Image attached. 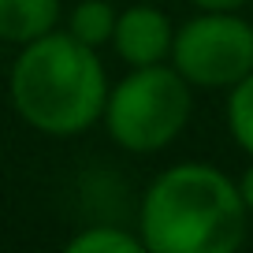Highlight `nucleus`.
Instances as JSON below:
<instances>
[{"label": "nucleus", "mask_w": 253, "mask_h": 253, "mask_svg": "<svg viewBox=\"0 0 253 253\" xmlns=\"http://www.w3.org/2000/svg\"><path fill=\"white\" fill-rule=\"evenodd\" d=\"M104 126L130 153H157L182 134L190 119V82L175 67H134L104 101Z\"/></svg>", "instance_id": "7ed1b4c3"}, {"label": "nucleus", "mask_w": 253, "mask_h": 253, "mask_svg": "<svg viewBox=\"0 0 253 253\" xmlns=\"http://www.w3.org/2000/svg\"><path fill=\"white\" fill-rule=\"evenodd\" d=\"M116 15L119 11L112 8L108 0H82V4H75L71 19H67V34L79 38L82 45H89V48H101V45L112 41Z\"/></svg>", "instance_id": "0eeeda50"}, {"label": "nucleus", "mask_w": 253, "mask_h": 253, "mask_svg": "<svg viewBox=\"0 0 253 253\" xmlns=\"http://www.w3.org/2000/svg\"><path fill=\"white\" fill-rule=\"evenodd\" d=\"M171 63L190 86H235L253 71V26L235 11H205L171 38Z\"/></svg>", "instance_id": "20e7f679"}, {"label": "nucleus", "mask_w": 253, "mask_h": 253, "mask_svg": "<svg viewBox=\"0 0 253 253\" xmlns=\"http://www.w3.org/2000/svg\"><path fill=\"white\" fill-rule=\"evenodd\" d=\"M227 126L235 134L238 149H246L253 157V71L242 82L231 86V101H227Z\"/></svg>", "instance_id": "1a4fd4ad"}, {"label": "nucleus", "mask_w": 253, "mask_h": 253, "mask_svg": "<svg viewBox=\"0 0 253 253\" xmlns=\"http://www.w3.org/2000/svg\"><path fill=\"white\" fill-rule=\"evenodd\" d=\"M145 250L138 235H126L123 227H108V223H97L86 227L67 242V253H138Z\"/></svg>", "instance_id": "6e6552de"}, {"label": "nucleus", "mask_w": 253, "mask_h": 253, "mask_svg": "<svg viewBox=\"0 0 253 253\" xmlns=\"http://www.w3.org/2000/svg\"><path fill=\"white\" fill-rule=\"evenodd\" d=\"M194 8H201V11H238V8H246L250 0H190Z\"/></svg>", "instance_id": "9d476101"}, {"label": "nucleus", "mask_w": 253, "mask_h": 253, "mask_svg": "<svg viewBox=\"0 0 253 253\" xmlns=\"http://www.w3.org/2000/svg\"><path fill=\"white\" fill-rule=\"evenodd\" d=\"M108 101L97 48L79 38L48 30L23 45L11 67V104L41 134L67 138L97 123Z\"/></svg>", "instance_id": "f03ea898"}, {"label": "nucleus", "mask_w": 253, "mask_h": 253, "mask_svg": "<svg viewBox=\"0 0 253 253\" xmlns=\"http://www.w3.org/2000/svg\"><path fill=\"white\" fill-rule=\"evenodd\" d=\"M60 0H0V41L30 45L34 38L56 30Z\"/></svg>", "instance_id": "423d86ee"}, {"label": "nucleus", "mask_w": 253, "mask_h": 253, "mask_svg": "<svg viewBox=\"0 0 253 253\" xmlns=\"http://www.w3.org/2000/svg\"><path fill=\"white\" fill-rule=\"evenodd\" d=\"M235 186H238V194H242V205H246V212H253V164L242 171V179H238Z\"/></svg>", "instance_id": "9b49d317"}, {"label": "nucleus", "mask_w": 253, "mask_h": 253, "mask_svg": "<svg viewBox=\"0 0 253 253\" xmlns=\"http://www.w3.org/2000/svg\"><path fill=\"white\" fill-rule=\"evenodd\" d=\"M171 23L160 8L149 4H134L116 15V30H112V45L130 67H145V63H160L171 56Z\"/></svg>", "instance_id": "39448f33"}, {"label": "nucleus", "mask_w": 253, "mask_h": 253, "mask_svg": "<svg viewBox=\"0 0 253 253\" xmlns=\"http://www.w3.org/2000/svg\"><path fill=\"white\" fill-rule=\"evenodd\" d=\"M138 238L149 253H231L246 238L242 194L209 164L168 168L142 201Z\"/></svg>", "instance_id": "f257e3e1"}]
</instances>
